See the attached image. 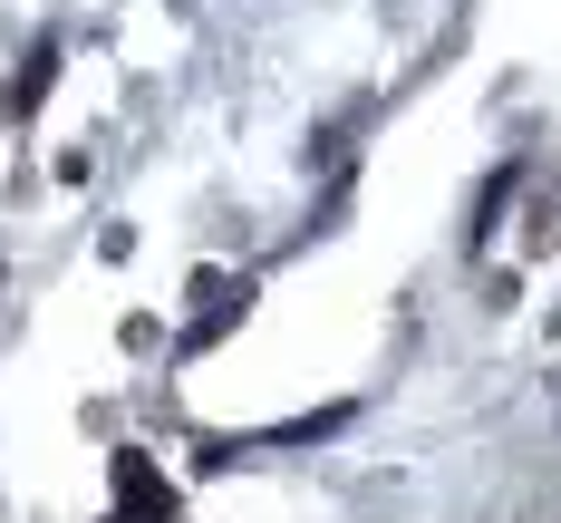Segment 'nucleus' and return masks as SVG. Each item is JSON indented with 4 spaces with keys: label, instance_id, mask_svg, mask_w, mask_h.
Listing matches in <instances>:
<instances>
[{
    "label": "nucleus",
    "instance_id": "1",
    "mask_svg": "<svg viewBox=\"0 0 561 523\" xmlns=\"http://www.w3.org/2000/svg\"><path fill=\"white\" fill-rule=\"evenodd\" d=\"M116 504H126V523H174V494L146 475V456H116Z\"/></svg>",
    "mask_w": 561,
    "mask_h": 523
}]
</instances>
